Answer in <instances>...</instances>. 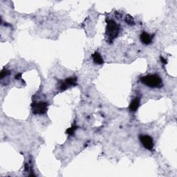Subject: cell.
Listing matches in <instances>:
<instances>
[{
  "instance_id": "cell-6",
  "label": "cell",
  "mask_w": 177,
  "mask_h": 177,
  "mask_svg": "<svg viewBox=\"0 0 177 177\" xmlns=\"http://www.w3.org/2000/svg\"><path fill=\"white\" fill-rule=\"evenodd\" d=\"M152 39L153 36H150V35L146 32H143L141 33V36H140V40H141L142 43L146 44V45L151 44V42L152 41Z\"/></svg>"
},
{
  "instance_id": "cell-2",
  "label": "cell",
  "mask_w": 177,
  "mask_h": 177,
  "mask_svg": "<svg viewBox=\"0 0 177 177\" xmlns=\"http://www.w3.org/2000/svg\"><path fill=\"white\" fill-rule=\"evenodd\" d=\"M120 26L115 21L112 20H107L106 33L110 40H114L118 36Z\"/></svg>"
},
{
  "instance_id": "cell-13",
  "label": "cell",
  "mask_w": 177,
  "mask_h": 177,
  "mask_svg": "<svg viewBox=\"0 0 177 177\" xmlns=\"http://www.w3.org/2000/svg\"><path fill=\"white\" fill-rule=\"evenodd\" d=\"M160 60H161V62H163V64H166L167 63V60H165V58H163V57H160Z\"/></svg>"
},
{
  "instance_id": "cell-1",
  "label": "cell",
  "mask_w": 177,
  "mask_h": 177,
  "mask_svg": "<svg viewBox=\"0 0 177 177\" xmlns=\"http://www.w3.org/2000/svg\"><path fill=\"white\" fill-rule=\"evenodd\" d=\"M141 81L143 84L151 88H159L163 85L161 78L156 74L147 75L142 77Z\"/></svg>"
},
{
  "instance_id": "cell-11",
  "label": "cell",
  "mask_w": 177,
  "mask_h": 177,
  "mask_svg": "<svg viewBox=\"0 0 177 177\" xmlns=\"http://www.w3.org/2000/svg\"><path fill=\"white\" fill-rule=\"evenodd\" d=\"M8 74H9L8 71H7L6 69H3L1 72V75H0V77H1V79H3Z\"/></svg>"
},
{
  "instance_id": "cell-3",
  "label": "cell",
  "mask_w": 177,
  "mask_h": 177,
  "mask_svg": "<svg viewBox=\"0 0 177 177\" xmlns=\"http://www.w3.org/2000/svg\"><path fill=\"white\" fill-rule=\"evenodd\" d=\"M31 107L34 114H44L47 111L48 104L46 102H34L31 105Z\"/></svg>"
},
{
  "instance_id": "cell-5",
  "label": "cell",
  "mask_w": 177,
  "mask_h": 177,
  "mask_svg": "<svg viewBox=\"0 0 177 177\" xmlns=\"http://www.w3.org/2000/svg\"><path fill=\"white\" fill-rule=\"evenodd\" d=\"M139 138L141 143L145 148L148 150H152L153 147H154V143H153V139L151 136L148 135H141L139 136Z\"/></svg>"
},
{
  "instance_id": "cell-10",
  "label": "cell",
  "mask_w": 177,
  "mask_h": 177,
  "mask_svg": "<svg viewBox=\"0 0 177 177\" xmlns=\"http://www.w3.org/2000/svg\"><path fill=\"white\" fill-rule=\"evenodd\" d=\"M77 128V126H72L71 127H70V128L68 129L67 130H66V133H67L69 135H73L74 134L75 131L76 130V129Z\"/></svg>"
},
{
  "instance_id": "cell-9",
  "label": "cell",
  "mask_w": 177,
  "mask_h": 177,
  "mask_svg": "<svg viewBox=\"0 0 177 177\" xmlns=\"http://www.w3.org/2000/svg\"><path fill=\"white\" fill-rule=\"evenodd\" d=\"M125 22H126L127 24H128L129 25H134L135 24V22H134V20H133V18L131 16H127L126 17H125Z\"/></svg>"
},
{
  "instance_id": "cell-7",
  "label": "cell",
  "mask_w": 177,
  "mask_h": 177,
  "mask_svg": "<svg viewBox=\"0 0 177 177\" xmlns=\"http://www.w3.org/2000/svg\"><path fill=\"white\" fill-rule=\"evenodd\" d=\"M140 105V99L138 98L134 99L131 102L130 105V109L131 111H136L139 107Z\"/></svg>"
},
{
  "instance_id": "cell-4",
  "label": "cell",
  "mask_w": 177,
  "mask_h": 177,
  "mask_svg": "<svg viewBox=\"0 0 177 177\" xmlns=\"http://www.w3.org/2000/svg\"><path fill=\"white\" fill-rule=\"evenodd\" d=\"M77 77H70L69 78L65 79L64 80H61L60 83L59 88L61 91H65L71 86H74L77 85Z\"/></svg>"
},
{
  "instance_id": "cell-12",
  "label": "cell",
  "mask_w": 177,
  "mask_h": 177,
  "mask_svg": "<svg viewBox=\"0 0 177 177\" xmlns=\"http://www.w3.org/2000/svg\"><path fill=\"white\" fill-rule=\"evenodd\" d=\"M21 75H22V73H18V74H17L15 75V78L16 80H20V79H21Z\"/></svg>"
},
{
  "instance_id": "cell-8",
  "label": "cell",
  "mask_w": 177,
  "mask_h": 177,
  "mask_svg": "<svg viewBox=\"0 0 177 177\" xmlns=\"http://www.w3.org/2000/svg\"><path fill=\"white\" fill-rule=\"evenodd\" d=\"M92 58H93V62L97 64H103V62H104L101 55L98 52L94 53L92 55Z\"/></svg>"
}]
</instances>
